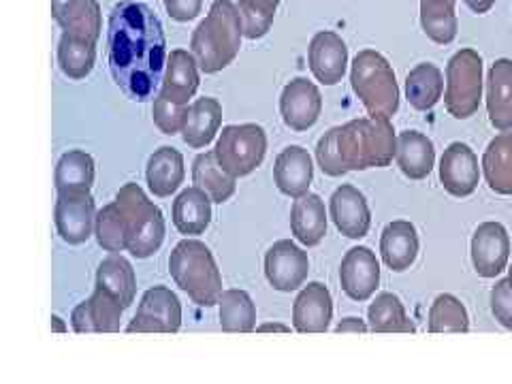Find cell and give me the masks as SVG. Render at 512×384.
Returning <instances> with one entry per match:
<instances>
[{
  "instance_id": "obj_1",
  "label": "cell",
  "mask_w": 512,
  "mask_h": 384,
  "mask_svg": "<svg viewBox=\"0 0 512 384\" xmlns=\"http://www.w3.org/2000/svg\"><path fill=\"white\" fill-rule=\"evenodd\" d=\"M109 69L114 82L131 101L146 103L163 84L167 39L156 13L124 0L109 15Z\"/></svg>"
},
{
  "instance_id": "obj_2",
  "label": "cell",
  "mask_w": 512,
  "mask_h": 384,
  "mask_svg": "<svg viewBox=\"0 0 512 384\" xmlns=\"http://www.w3.org/2000/svg\"><path fill=\"white\" fill-rule=\"evenodd\" d=\"M397 154V135L389 118H359L333 126L316 143V160L329 178L348 171L382 169Z\"/></svg>"
},
{
  "instance_id": "obj_3",
  "label": "cell",
  "mask_w": 512,
  "mask_h": 384,
  "mask_svg": "<svg viewBox=\"0 0 512 384\" xmlns=\"http://www.w3.org/2000/svg\"><path fill=\"white\" fill-rule=\"evenodd\" d=\"M242 15L231 0H214L205 20L192 32L190 50L207 75L227 69L242 47Z\"/></svg>"
},
{
  "instance_id": "obj_4",
  "label": "cell",
  "mask_w": 512,
  "mask_h": 384,
  "mask_svg": "<svg viewBox=\"0 0 512 384\" xmlns=\"http://www.w3.org/2000/svg\"><path fill=\"white\" fill-rule=\"evenodd\" d=\"M169 271L184 293L201 308H212L222 295L220 269L212 250L199 239H184L169 256Z\"/></svg>"
},
{
  "instance_id": "obj_5",
  "label": "cell",
  "mask_w": 512,
  "mask_h": 384,
  "mask_svg": "<svg viewBox=\"0 0 512 384\" xmlns=\"http://www.w3.org/2000/svg\"><path fill=\"white\" fill-rule=\"evenodd\" d=\"M350 84L372 118H393L399 109V86L389 60L363 50L352 60Z\"/></svg>"
},
{
  "instance_id": "obj_6",
  "label": "cell",
  "mask_w": 512,
  "mask_h": 384,
  "mask_svg": "<svg viewBox=\"0 0 512 384\" xmlns=\"http://www.w3.org/2000/svg\"><path fill=\"white\" fill-rule=\"evenodd\" d=\"M116 203L126 216L128 222V252L137 259H148L160 250L165 242V216L148 197L141 186L128 182L124 184Z\"/></svg>"
},
{
  "instance_id": "obj_7",
  "label": "cell",
  "mask_w": 512,
  "mask_h": 384,
  "mask_svg": "<svg viewBox=\"0 0 512 384\" xmlns=\"http://www.w3.org/2000/svg\"><path fill=\"white\" fill-rule=\"evenodd\" d=\"M483 58L476 50H459L446 64L444 105L457 120L472 118L483 101Z\"/></svg>"
},
{
  "instance_id": "obj_8",
  "label": "cell",
  "mask_w": 512,
  "mask_h": 384,
  "mask_svg": "<svg viewBox=\"0 0 512 384\" xmlns=\"http://www.w3.org/2000/svg\"><path fill=\"white\" fill-rule=\"evenodd\" d=\"M218 163L235 178H246L263 165L267 154V135L259 124L224 126L216 143Z\"/></svg>"
},
{
  "instance_id": "obj_9",
  "label": "cell",
  "mask_w": 512,
  "mask_h": 384,
  "mask_svg": "<svg viewBox=\"0 0 512 384\" xmlns=\"http://www.w3.org/2000/svg\"><path fill=\"white\" fill-rule=\"evenodd\" d=\"M182 327L180 299L167 286H154L143 295L128 333H178Z\"/></svg>"
},
{
  "instance_id": "obj_10",
  "label": "cell",
  "mask_w": 512,
  "mask_h": 384,
  "mask_svg": "<svg viewBox=\"0 0 512 384\" xmlns=\"http://www.w3.org/2000/svg\"><path fill=\"white\" fill-rule=\"evenodd\" d=\"M472 265L480 278H498L510 261V237L504 224L483 222L472 235Z\"/></svg>"
},
{
  "instance_id": "obj_11",
  "label": "cell",
  "mask_w": 512,
  "mask_h": 384,
  "mask_svg": "<svg viewBox=\"0 0 512 384\" xmlns=\"http://www.w3.org/2000/svg\"><path fill=\"white\" fill-rule=\"evenodd\" d=\"M310 261L308 252H303L291 239H280L265 254V276L267 282L280 293L297 291L308 280Z\"/></svg>"
},
{
  "instance_id": "obj_12",
  "label": "cell",
  "mask_w": 512,
  "mask_h": 384,
  "mask_svg": "<svg viewBox=\"0 0 512 384\" xmlns=\"http://www.w3.org/2000/svg\"><path fill=\"white\" fill-rule=\"evenodd\" d=\"M96 205L90 192H67L56 201V229L71 246L86 244L96 227Z\"/></svg>"
},
{
  "instance_id": "obj_13",
  "label": "cell",
  "mask_w": 512,
  "mask_h": 384,
  "mask_svg": "<svg viewBox=\"0 0 512 384\" xmlns=\"http://www.w3.org/2000/svg\"><path fill=\"white\" fill-rule=\"evenodd\" d=\"M320 111H323V96L308 79L297 77L284 86L280 96V114L291 131H308L318 122Z\"/></svg>"
},
{
  "instance_id": "obj_14",
  "label": "cell",
  "mask_w": 512,
  "mask_h": 384,
  "mask_svg": "<svg viewBox=\"0 0 512 384\" xmlns=\"http://www.w3.org/2000/svg\"><path fill=\"white\" fill-rule=\"evenodd\" d=\"M480 167L474 150L466 143L455 141L440 158V182L448 195L457 199L470 197L478 188Z\"/></svg>"
},
{
  "instance_id": "obj_15",
  "label": "cell",
  "mask_w": 512,
  "mask_h": 384,
  "mask_svg": "<svg viewBox=\"0 0 512 384\" xmlns=\"http://www.w3.org/2000/svg\"><path fill=\"white\" fill-rule=\"evenodd\" d=\"M380 284V263L376 254L357 246L350 248L340 265V286L352 301H367Z\"/></svg>"
},
{
  "instance_id": "obj_16",
  "label": "cell",
  "mask_w": 512,
  "mask_h": 384,
  "mask_svg": "<svg viewBox=\"0 0 512 384\" xmlns=\"http://www.w3.org/2000/svg\"><path fill=\"white\" fill-rule=\"evenodd\" d=\"M329 214L335 227L348 239H361L372 227V212L363 192L350 184H342L331 195Z\"/></svg>"
},
{
  "instance_id": "obj_17",
  "label": "cell",
  "mask_w": 512,
  "mask_h": 384,
  "mask_svg": "<svg viewBox=\"0 0 512 384\" xmlns=\"http://www.w3.org/2000/svg\"><path fill=\"white\" fill-rule=\"evenodd\" d=\"M308 62L320 84L335 86L344 79L348 67V47L344 39L331 30L316 32L310 41Z\"/></svg>"
},
{
  "instance_id": "obj_18",
  "label": "cell",
  "mask_w": 512,
  "mask_h": 384,
  "mask_svg": "<svg viewBox=\"0 0 512 384\" xmlns=\"http://www.w3.org/2000/svg\"><path fill=\"white\" fill-rule=\"evenodd\" d=\"M333 299L329 288L320 282L303 286L293 306V327L299 333H325L331 325Z\"/></svg>"
},
{
  "instance_id": "obj_19",
  "label": "cell",
  "mask_w": 512,
  "mask_h": 384,
  "mask_svg": "<svg viewBox=\"0 0 512 384\" xmlns=\"http://www.w3.org/2000/svg\"><path fill=\"white\" fill-rule=\"evenodd\" d=\"M52 15L62 32L94 43L99 41L103 26L99 0H52Z\"/></svg>"
},
{
  "instance_id": "obj_20",
  "label": "cell",
  "mask_w": 512,
  "mask_h": 384,
  "mask_svg": "<svg viewBox=\"0 0 512 384\" xmlns=\"http://www.w3.org/2000/svg\"><path fill=\"white\" fill-rule=\"evenodd\" d=\"M380 254L382 261L391 271L410 269L419 256V233L408 220H393L384 227L380 235Z\"/></svg>"
},
{
  "instance_id": "obj_21",
  "label": "cell",
  "mask_w": 512,
  "mask_h": 384,
  "mask_svg": "<svg viewBox=\"0 0 512 384\" xmlns=\"http://www.w3.org/2000/svg\"><path fill=\"white\" fill-rule=\"evenodd\" d=\"M314 178V165L308 150L301 146H288L276 158L274 165V182L282 195L299 199L310 190Z\"/></svg>"
},
{
  "instance_id": "obj_22",
  "label": "cell",
  "mask_w": 512,
  "mask_h": 384,
  "mask_svg": "<svg viewBox=\"0 0 512 384\" xmlns=\"http://www.w3.org/2000/svg\"><path fill=\"white\" fill-rule=\"evenodd\" d=\"M199 90V62L195 54H190L186 50H171L167 58V69L163 84H160V96H165L169 101L175 103H184Z\"/></svg>"
},
{
  "instance_id": "obj_23",
  "label": "cell",
  "mask_w": 512,
  "mask_h": 384,
  "mask_svg": "<svg viewBox=\"0 0 512 384\" xmlns=\"http://www.w3.org/2000/svg\"><path fill=\"white\" fill-rule=\"evenodd\" d=\"M487 114L498 131L512 128V60L500 58L487 75Z\"/></svg>"
},
{
  "instance_id": "obj_24",
  "label": "cell",
  "mask_w": 512,
  "mask_h": 384,
  "mask_svg": "<svg viewBox=\"0 0 512 384\" xmlns=\"http://www.w3.org/2000/svg\"><path fill=\"white\" fill-rule=\"evenodd\" d=\"M397 167L410 180H425L436 165L434 141L419 131H404L397 135Z\"/></svg>"
},
{
  "instance_id": "obj_25",
  "label": "cell",
  "mask_w": 512,
  "mask_h": 384,
  "mask_svg": "<svg viewBox=\"0 0 512 384\" xmlns=\"http://www.w3.org/2000/svg\"><path fill=\"white\" fill-rule=\"evenodd\" d=\"M222 124V105L212 99V96H203L192 105H188L186 122L182 128V139L188 148L201 150L210 146Z\"/></svg>"
},
{
  "instance_id": "obj_26",
  "label": "cell",
  "mask_w": 512,
  "mask_h": 384,
  "mask_svg": "<svg viewBox=\"0 0 512 384\" xmlns=\"http://www.w3.org/2000/svg\"><path fill=\"white\" fill-rule=\"evenodd\" d=\"M291 231L303 246H318L327 235L325 203L314 192L295 199L291 210Z\"/></svg>"
},
{
  "instance_id": "obj_27",
  "label": "cell",
  "mask_w": 512,
  "mask_h": 384,
  "mask_svg": "<svg viewBox=\"0 0 512 384\" xmlns=\"http://www.w3.org/2000/svg\"><path fill=\"white\" fill-rule=\"evenodd\" d=\"M212 199L199 186L186 188L173 201V224L182 235H201L212 222Z\"/></svg>"
},
{
  "instance_id": "obj_28",
  "label": "cell",
  "mask_w": 512,
  "mask_h": 384,
  "mask_svg": "<svg viewBox=\"0 0 512 384\" xmlns=\"http://www.w3.org/2000/svg\"><path fill=\"white\" fill-rule=\"evenodd\" d=\"M146 180L154 197H171L184 182V156L169 146L158 148L148 160Z\"/></svg>"
},
{
  "instance_id": "obj_29",
  "label": "cell",
  "mask_w": 512,
  "mask_h": 384,
  "mask_svg": "<svg viewBox=\"0 0 512 384\" xmlns=\"http://www.w3.org/2000/svg\"><path fill=\"white\" fill-rule=\"evenodd\" d=\"M96 286H101L109 295H114L124 310L131 308L137 293L135 269L122 254L111 252L99 265V269H96Z\"/></svg>"
},
{
  "instance_id": "obj_30",
  "label": "cell",
  "mask_w": 512,
  "mask_h": 384,
  "mask_svg": "<svg viewBox=\"0 0 512 384\" xmlns=\"http://www.w3.org/2000/svg\"><path fill=\"white\" fill-rule=\"evenodd\" d=\"M483 173L489 188L498 195H512V133L502 131L489 141L483 154Z\"/></svg>"
},
{
  "instance_id": "obj_31",
  "label": "cell",
  "mask_w": 512,
  "mask_h": 384,
  "mask_svg": "<svg viewBox=\"0 0 512 384\" xmlns=\"http://www.w3.org/2000/svg\"><path fill=\"white\" fill-rule=\"evenodd\" d=\"M235 180V175L218 163L216 152H203L192 163V182L205 190L214 203H227L235 195Z\"/></svg>"
},
{
  "instance_id": "obj_32",
  "label": "cell",
  "mask_w": 512,
  "mask_h": 384,
  "mask_svg": "<svg viewBox=\"0 0 512 384\" xmlns=\"http://www.w3.org/2000/svg\"><path fill=\"white\" fill-rule=\"evenodd\" d=\"M444 92L442 71L431 62H421L406 77V99L416 111L436 107Z\"/></svg>"
},
{
  "instance_id": "obj_33",
  "label": "cell",
  "mask_w": 512,
  "mask_h": 384,
  "mask_svg": "<svg viewBox=\"0 0 512 384\" xmlns=\"http://www.w3.org/2000/svg\"><path fill=\"white\" fill-rule=\"evenodd\" d=\"M94 158L88 152L71 150L64 154L54 173L58 195H71V192H90L94 184Z\"/></svg>"
},
{
  "instance_id": "obj_34",
  "label": "cell",
  "mask_w": 512,
  "mask_h": 384,
  "mask_svg": "<svg viewBox=\"0 0 512 384\" xmlns=\"http://www.w3.org/2000/svg\"><path fill=\"white\" fill-rule=\"evenodd\" d=\"M370 331L374 333H414L416 327L406 314L402 299L393 293H380L367 308Z\"/></svg>"
},
{
  "instance_id": "obj_35",
  "label": "cell",
  "mask_w": 512,
  "mask_h": 384,
  "mask_svg": "<svg viewBox=\"0 0 512 384\" xmlns=\"http://www.w3.org/2000/svg\"><path fill=\"white\" fill-rule=\"evenodd\" d=\"M421 28L438 45L453 43L459 30L453 0H421Z\"/></svg>"
},
{
  "instance_id": "obj_36",
  "label": "cell",
  "mask_w": 512,
  "mask_h": 384,
  "mask_svg": "<svg viewBox=\"0 0 512 384\" xmlns=\"http://www.w3.org/2000/svg\"><path fill=\"white\" fill-rule=\"evenodd\" d=\"M220 327L227 333H250L256 329V308L246 291H222L220 299Z\"/></svg>"
},
{
  "instance_id": "obj_37",
  "label": "cell",
  "mask_w": 512,
  "mask_h": 384,
  "mask_svg": "<svg viewBox=\"0 0 512 384\" xmlns=\"http://www.w3.org/2000/svg\"><path fill=\"white\" fill-rule=\"evenodd\" d=\"M96 62V43L62 32L58 43L60 71L69 79H86Z\"/></svg>"
},
{
  "instance_id": "obj_38",
  "label": "cell",
  "mask_w": 512,
  "mask_h": 384,
  "mask_svg": "<svg viewBox=\"0 0 512 384\" xmlns=\"http://www.w3.org/2000/svg\"><path fill=\"white\" fill-rule=\"evenodd\" d=\"M470 316L453 295H438L429 308V333H468Z\"/></svg>"
},
{
  "instance_id": "obj_39",
  "label": "cell",
  "mask_w": 512,
  "mask_h": 384,
  "mask_svg": "<svg viewBox=\"0 0 512 384\" xmlns=\"http://www.w3.org/2000/svg\"><path fill=\"white\" fill-rule=\"evenodd\" d=\"M94 235L99 246L107 252L128 250V222L116 201L105 205L103 210L96 214Z\"/></svg>"
},
{
  "instance_id": "obj_40",
  "label": "cell",
  "mask_w": 512,
  "mask_h": 384,
  "mask_svg": "<svg viewBox=\"0 0 512 384\" xmlns=\"http://www.w3.org/2000/svg\"><path fill=\"white\" fill-rule=\"evenodd\" d=\"M88 303H90V310H92L96 333H116V331H120V320H122L124 308L120 306V301L114 295H109L105 288L96 286L92 297L88 299Z\"/></svg>"
},
{
  "instance_id": "obj_41",
  "label": "cell",
  "mask_w": 512,
  "mask_h": 384,
  "mask_svg": "<svg viewBox=\"0 0 512 384\" xmlns=\"http://www.w3.org/2000/svg\"><path fill=\"white\" fill-rule=\"evenodd\" d=\"M186 114H188V105H184V103L169 101L160 94L154 99L152 116H154V124L160 128V133H165V135L180 133L184 128V122H186Z\"/></svg>"
},
{
  "instance_id": "obj_42",
  "label": "cell",
  "mask_w": 512,
  "mask_h": 384,
  "mask_svg": "<svg viewBox=\"0 0 512 384\" xmlns=\"http://www.w3.org/2000/svg\"><path fill=\"white\" fill-rule=\"evenodd\" d=\"M491 312L504 329L512 331V286L508 278L498 280L491 288Z\"/></svg>"
},
{
  "instance_id": "obj_43",
  "label": "cell",
  "mask_w": 512,
  "mask_h": 384,
  "mask_svg": "<svg viewBox=\"0 0 512 384\" xmlns=\"http://www.w3.org/2000/svg\"><path fill=\"white\" fill-rule=\"evenodd\" d=\"M239 15H242V28H244V37L254 41V39H263L271 24H274V18L259 11H252V9H244V7H237Z\"/></svg>"
},
{
  "instance_id": "obj_44",
  "label": "cell",
  "mask_w": 512,
  "mask_h": 384,
  "mask_svg": "<svg viewBox=\"0 0 512 384\" xmlns=\"http://www.w3.org/2000/svg\"><path fill=\"white\" fill-rule=\"evenodd\" d=\"M163 3L175 22H192L203 9V0H163Z\"/></svg>"
},
{
  "instance_id": "obj_45",
  "label": "cell",
  "mask_w": 512,
  "mask_h": 384,
  "mask_svg": "<svg viewBox=\"0 0 512 384\" xmlns=\"http://www.w3.org/2000/svg\"><path fill=\"white\" fill-rule=\"evenodd\" d=\"M71 325H73L75 333H96L94 318H92V310H90L88 301L79 303V306L73 310Z\"/></svg>"
},
{
  "instance_id": "obj_46",
  "label": "cell",
  "mask_w": 512,
  "mask_h": 384,
  "mask_svg": "<svg viewBox=\"0 0 512 384\" xmlns=\"http://www.w3.org/2000/svg\"><path fill=\"white\" fill-rule=\"evenodd\" d=\"M278 5H280V0H239L237 7L252 9V11H259V13L271 15V18H276Z\"/></svg>"
},
{
  "instance_id": "obj_47",
  "label": "cell",
  "mask_w": 512,
  "mask_h": 384,
  "mask_svg": "<svg viewBox=\"0 0 512 384\" xmlns=\"http://www.w3.org/2000/svg\"><path fill=\"white\" fill-rule=\"evenodd\" d=\"M335 331L338 333H367L370 331V325H365V320H361V318L350 316V318H344L342 323L335 327Z\"/></svg>"
},
{
  "instance_id": "obj_48",
  "label": "cell",
  "mask_w": 512,
  "mask_h": 384,
  "mask_svg": "<svg viewBox=\"0 0 512 384\" xmlns=\"http://www.w3.org/2000/svg\"><path fill=\"white\" fill-rule=\"evenodd\" d=\"M463 3L468 5L470 11H474V13H478V15H483V13L491 11V7L495 5V0H463Z\"/></svg>"
},
{
  "instance_id": "obj_49",
  "label": "cell",
  "mask_w": 512,
  "mask_h": 384,
  "mask_svg": "<svg viewBox=\"0 0 512 384\" xmlns=\"http://www.w3.org/2000/svg\"><path fill=\"white\" fill-rule=\"evenodd\" d=\"M256 331H259V333H269V331H274V333H288V331H291V327L280 325V323H265V325H261V327H256Z\"/></svg>"
},
{
  "instance_id": "obj_50",
  "label": "cell",
  "mask_w": 512,
  "mask_h": 384,
  "mask_svg": "<svg viewBox=\"0 0 512 384\" xmlns=\"http://www.w3.org/2000/svg\"><path fill=\"white\" fill-rule=\"evenodd\" d=\"M52 331H54V333H67V325L62 323V318L52 316Z\"/></svg>"
},
{
  "instance_id": "obj_51",
  "label": "cell",
  "mask_w": 512,
  "mask_h": 384,
  "mask_svg": "<svg viewBox=\"0 0 512 384\" xmlns=\"http://www.w3.org/2000/svg\"><path fill=\"white\" fill-rule=\"evenodd\" d=\"M508 280H510V286H512V265L508 267Z\"/></svg>"
},
{
  "instance_id": "obj_52",
  "label": "cell",
  "mask_w": 512,
  "mask_h": 384,
  "mask_svg": "<svg viewBox=\"0 0 512 384\" xmlns=\"http://www.w3.org/2000/svg\"><path fill=\"white\" fill-rule=\"evenodd\" d=\"M453 3H457V0H453Z\"/></svg>"
}]
</instances>
